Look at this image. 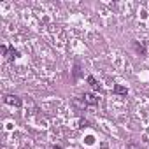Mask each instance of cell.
<instances>
[{"label": "cell", "instance_id": "obj_1", "mask_svg": "<svg viewBox=\"0 0 149 149\" xmlns=\"http://www.w3.org/2000/svg\"><path fill=\"white\" fill-rule=\"evenodd\" d=\"M4 102L7 104V105H13V107H21L23 105V102H21V98L19 97H16V95H6L4 97Z\"/></svg>", "mask_w": 149, "mask_h": 149}, {"label": "cell", "instance_id": "obj_2", "mask_svg": "<svg viewBox=\"0 0 149 149\" xmlns=\"http://www.w3.org/2000/svg\"><path fill=\"white\" fill-rule=\"evenodd\" d=\"M81 98H83V102L88 104V105H97V104H98V97H95L93 93H84Z\"/></svg>", "mask_w": 149, "mask_h": 149}, {"label": "cell", "instance_id": "obj_3", "mask_svg": "<svg viewBox=\"0 0 149 149\" xmlns=\"http://www.w3.org/2000/svg\"><path fill=\"white\" fill-rule=\"evenodd\" d=\"M133 46H135V51H137L139 54L146 56V46H144V44H139L137 40H133Z\"/></svg>", "mask_w": 149, "mask_h": 149}, {"label": "cell", "instance_id": "obj_4", "mask_svg": "<svg viewBox=\"0 0 149 149\" xmlns=\"http://www.w3.org/2000/svg\"><path fill=\"white\" fill-rule=\"evenodd\" d=\"M88 83H90V86L93 88V90H100V84H98V81L93 77V76H88V79H86Z\"/></svg>", "mask_w": 149, "mask_h": 149}, {"label": "cell", "instance_id": "obj_5", "mask_svg": "<svg viewBox=\"0 0 149 149\" xmlns=\"http://www.w3.org/2000/svg\"><path fill=\"white\" fill-rule=\"evenodd\" d=\"M126 91H128V90H126L125 86H121V84H116V86H114V93H118V95H126Z\"/></svg>", "mask_w": 149, "mask_h": 149}, {"label": "cell", "instance_id": "obj_6", "mask_svg": "<svg viewBox=\"0 0 149 149\" xmlns=\"http://www.w3.org/2000/svg\"><path fill=\"white\" fill-rule=\"evenodd\" d=\"M7 58H9V60H14V58H18V51H16V49H11Z\"/></svg>", "mask_w": 149, "mask_h": 149}, {"label": "cell", "instance_id": "obj_7", "mask_svg": "<svg viewBox=\"0 0 149 149\" xmlns=\"http://www.w3.org/2000/svg\"><path fill=\"white\" fill-rule=\"evenodd\" d=\"M81 72H79V65H76V68H74V79H79Z\"/></svg>", "mask_w": 149, "mask_h": 149}, {"label": "cell", "instance_id": "obj_8", "mask_svg": "<svg viewBox=\"0 0 149 149\" xmlns=\"http://www.w3.org/2000/svg\"><path fill=\"white\" fill-rule=\"evenodd\" d=\"M128 147H130V149H139V147L135 146V142H130V144H128Z\"/></svg>", "mask_w": 149, "mask_h": 149}, {"label": "cell", "instance_id": "obj_9", "mask_svg": "<svg viewBox=\"0 0 149 149\" xmlns=\"http://www.w3.org/2000/svg\"><path fill=\"white\" fill-rule=\"evenodd\" d=\"M53 149H63L61 146H53Z\"/></svg>", "mask_w": 149, "mask_h": 149}]
</instances>
